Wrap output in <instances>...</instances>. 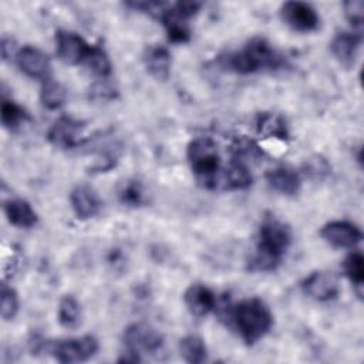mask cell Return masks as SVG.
<instances>
[{
  "instance_id": "6da1fadb",
  "label": "cell",
  "mask_w": 364,
  "mask_h": 364,
  "mask_svg": "<svg viewBox=\"0 0 364 364\" xmlns=\"http://www.w3.org/2000/svg\"><path fill=\"white\" fill-rule=\"evenodd\" d=\"M291 232L289 226L274 216L263 219L259 229V242L256 253L249 262V267L257 272H269L276 269L280 259L289 249Z\"/></svg>"
},
{
  "instance_id": "7a4b0ae2",
  "label": "cell",
  "mask_w": 364,
  "mask_h": 364,
  "mask_svg": "<svg viewBox=\"0 0 364 364\" xmlns=\"http://www.w3.org/2000/svg\"><path fill=\"white\" fill-rule=\"evenodd\" d=\"M235 327L246 344H255L264 337L272 324L273 316L269 307L260 299H246L229 310Z\"/></svg>"
},
{
  "instance_id": "3957f363",
  "label": "cell",
  "mask_w": 364,
  "mask_h": 364,
  "mask_svg": "<svg viewBox=\"0 0 364 364\" xmlns=\"http://www.w3.org/2000/svg\"><path fill=\"white\" fill-rule=\"evenodd\" d=\"M186 155L198 181L206 188H216L220 166L218 145L210 138H195L189 142Z\"/></svg>"
},
{
  "instance_id": "277c9868",
  "label": "cell",
  "mask_w": 364,
  "mask_h": 364,
  "mask_svg": "<svg viewBox=\"0 0 364 364\" xmlns=\"http://www.w3.org/2000/svg\"><path fill=\"white\" fill-rule=\"evenodd\" d=\"M98 340L92 336L67 338L51 346V353L60 363H82L98 351Z\"/></svg>"
},
{
  "instance_id": "5b68a950",
  "label": "cell",
  "mask_w": 364,
  "mask_h": 364,
  "mask_svg": "<svg viewBox=\"0 0 364 364\" xmlns=\"http://www.w3.org/2000/svg\"><path fill=\"white\" fill-rule=\"evenodd\" d=\"M280 16L290 28L300 33L314 31L320 24L316 9L304 1H286L280 9Z\"/></svg>"
},
{
  "instance_id": "8992f818",
  "label": "cell",
  "mask_w": 364,
  "mask_h": 364,
  "mask_svg": "<svg viewBox=\"0 0 364 364\" xmlns=\"http://www.w3.org/2000/svg\"><path fill=\"white\" fill-rule=\"evenodd\" d=\"M90 46L80 34L68 30H58L55 33V51L58 58L65 64H81L91 51Z\"/></svg>"
},
{
  "instance_id": "52a82bcc",
  "label": "cell",
  "mask_w": 364,
  "mask_h": 364,
  "mask_svg": "<svg viewBox=\"0 0 364 364\" xmlns=\"http://www.w3.org/2000/svg\"><path fill=\"white\" fill-rule=\"evenodd\" d=\"M124 343L127 350L136 354L156 353L162 347V336L148 324L134 323L124 330Z\"/></svg>"
},
{
  "instance_id": "ba28073f",
  "label": "cell",
  "mask_w": 364,
  "mask_h": 364,
  "mask_svg": "<svg viewBox=\"0 0 364 364\" xmlns=\"http://www.w3.org/2000/svg\"><path fill=\"white\" fill-rule=\"evenodd\" d=\"M303 293L317 301H330L338 294V282L328 272H313L301 282Z\"/></svg>"
},
{
  "instance_id": "9c48e42d",
  "label": "cell",
  "mask_w": 364,
  "mask_h": 364,
  "mask_svg": "<svg viewBox=\"0 0 364 364\" xmlns=\"http://www.w3.org/2000/svg\"><path fill=\"white\" fill-rule=\"evenodd\" d=\"M48 141L63 149L78 146L82 138V125L71 117H60L47 132Z\"/></svg>"
},
{
  "instance_id": "30bf717a",
  "label": "cell",
  "mask_w": 364,
  "mask_h": 364,
  "mask_svg": "<svg viewBox=\"0 0 364 364\" xmlns=\"http://www.w3.org/2000/svg\"><path fill=\"white\" fill-rule=\"evenodd\" d=\"M320 236L334 247H354L363 237L361 230L347 220H331L320 229Z\"/></svg>"
},
{
  "instance_id": "8fae6325",
  "label": "cell",
  "mask_w": 364,
  "mask_h": 364,
  "mask_svg": "<svg viewBox=\"0 0 364 364\" xmlns=\"http://www.w3.org/2000/svg\"><path fill=\"white\" fill-rule=\"evenodd\" d=\"M16 61L18 68L31 78H40L47 80L50 78L51 73V64L48 57L37 47L33 46H24L18 50L16 55Z\"/></svg>"
},
{
  "instance_id": "7c38bea8",
  "label": "cell",
  "mask_w": 364,
  "mask_h": 364,
  "mask_svg": "<svg viewBox=\"0 0 364 364\" xmlns=\"http://www.w3.org/2000/svg\"><path fill=\"white\" fill-rule=\"evenodd\" d=\"M73 210L78 219L94 218L102 206L97 191L88 185H77L70 195Z\"/></svg>"
},
{
  "instance_id": "4fadbf2b",
  "label": "cell",
  "mask_w": 364,
  "mask_h": 364,
  "mask_svg": "<svg viewBox=\"0 0 364 364\" xmlns=\"http://www.w3.org/2000/svg\"><path fill=\"white\" fill-rule=\"evenodd\" d=\"M183 303L189 313L195 317H205L216 307V297L213 291L205 284H191L183 293Z\"/></svg>"
},
{
  "instance_id": "5bb4252c",
  "label": "cell",
  "mask_w": 364,
  "mask_h": 364,
  "mask_svg": "<svg viewBox=\"0 0 364 364\" xmlns=\"http://www.w3.org/2000/svg\"><path fill=\"white\" fill-rule=\"evenodd\" d=\"M161 20L166 28V34L169 41L172 43H185L191 37V31L188 27L189 17L173 4L161 11Z\"/></svg>"
},
{
  "instance_id": "9a60e30c",
  "label": "cell",
  "mask_w": 364,
  "mask_h": 364,
  "mask_svg": "<svg viewBox=\"0 0 364 364\" xmlns=\"http://www.w3.org/2000/svg\"><path fill=\"white\" fill-rule=\"evenodd\" d=\"M144 64L146 71L156 80L165 81L171 73V54L164 46H148L144 51Z\"/></svg>"
},
{
  "instance_id": "2e32d148",
  "label": "cell",
  "mask_w": 364,
  "mask_h": 364,
  "mask_svg": "<svg viewBox=\"0 0 364 364\" xmlns=\"http://www.w3.org/2000/svg\"><path fill=\"white\" fill-rule=\"evenodd\" d=\"M360 43H361L360 34L338 33L331 40L330 50H331V54L336 57V60L340 64H343L346 67H351L355 61Z\"/></svg>"
},
{
  "instance_id": "e0dca14e",
  "label": "cell",
  "mask_w": 364,
  "mask_h": 364,
  "mask_svg": "<svg viewBox=\"0 0 364 364\" xmlns=\"http://www.w3.org/2000/svg\"><path fill=\"white\" fill-rule=\"evenodd\" d=\"M266 181L272 189L282 195H294L299 192L301 181L300 175L289 166H277L266 173Z\"/></svg>"
},
{
  "instance_id": "ac0fdd59",
  "label": "cell",
  "mask_w": 364,
  "mask_h": 364,
  "mask_svg": "<svg viewBox=\"0 0 364 364\" xmlns=\"http://www.w3.org/2000/svg\"><path fill=\"white\" fill-rule=\"evenodd\" d=\"M4 213L7 220L17 228H33L37 223V213L31 205L20 198L9 199L4 203Z\"/></svg>"
},
{
  "instance_id": "d6986e66",
  "label": "cell",
  "mask_w": 364,
  "mask_h": 364,
  "mask_svg": "<svg viewBox=\"0 0 364 364\" xmlns=\"http://www.w3.org/2000/svg\"><path fill=\"white\" fill-rule=\"evenodd\" d=\"M256 129L264 138H273L286 141L289 136V128L286 119L274 112H263L257 117Z\"/></svg>"
},
{
  "instance_id": "ffe728a7",
  "label": "cell",
  "mask_w": 364,
  "mask_h": 364,
  "mask_svg": "<svg viewBox=\"0 0 364 364\" xmlns=\"http://www.w3.org/2000/svg\"><path fill=\"white\" fill-rule=\"evenodd\" d=\"M222 186L229 191L246 189L252 185V173L242 161H235L222 175Z\"/></svg>"
},
{
  "instance_id": "44dd1931",
  "label": "cell",
  "mask_w": 364,
  "mask_h": 364,
  "mask_svg": "<svg viewBox=\"0 0 364 364\" xmlns=\"http://www.w3.org/2000/svg\"><path fill=\"white\" fill-rule=\"evenodd\" d=\"M179 353L186 363L200 364L208 357V348L205 341L195 334L185 336L179 340Z\"/></svg>"
},
{
  "instance_id": "7402d4cb",
  "label": "cell",
  "mask_w": 364,
  "mask_h": 364,
  "mask_svg": "<svg viewBox=\"0 0 364 364\" xmlns=\"http://www.w3.org/2000/svg\"><path fill=\"white\" fill-rule=\"evenodd\" d=\"M67 100V91L63 84L55 80L47 78L41 84L40 101L47 109H58Z\"/></svg>"
},
{
  "instance_id": "603a6c76",
  "label": "cell",
  "mask_w": 364,
  "mask_h": 364,
  "mask_svg": "<svg viewBox=\"0 0 364 364\" xmlns=\"http://www.w3.org/2000/svg\"><path fill=\"white\" fill-rule=\"evenodd\" d=\"M58 323L65 328H77L81 324V306L80 303L71 296H64L58 303Z\"/></svg>"
},
{
  "instance_id": "cb8c5ba5",
  "label": "cell",
  "mask_w": 364,
  "mask_h": 364,
  "mask_svg": "<svg viewBox=\"0 0 364 364\" xmlns=\"http://www.w3.org/2000/svg\"><path fill=\"white\" fill-rule=\"evenodd\" d=\"M84 64L91 70L94 75L98 78H108L111 74V61L107 53L97 46H92L88 57L85 58Z\"/></svg>"
},
{
  "instance_id": "d4e9b609",
  "label": "cell",
  "mask_w": 364,
  "mask_h": 364,
  "mask_svg": "<svg viewBox=\"0 0 364 364\" xmlns=\"http://www.w3.org/2000/svg\"><path fill=\"white\" fill-rule=\"evenodd\" d=\"M346 276L357 286H361L364 282V257L361 252H351L343 263Z\"/></svg>"
},
{
  "instance_id": "484cf974",
  "label": "cell",
  "mask_w": 364,
  "mask_h": 364,
  "mask_svg": "<svg viewBox=\"0 0 364 364\" xmlns=\"http://www.w3.org/2000/svg\"><path fill=\"white\" fill-rule=\"evenodd\" d=\"M18 311V297L13 287L1 284L0 291V314L4 320H11Z\"/></svg>"
},
{
  "instance_id": "4316f807",
  "label": "cell",
  "mask_w": 364,
  "mask_h": 364,
  "mask_svg": "<svg viewBox=\"0 0 364 364\" xmlns=\"http://www.w3.org/2000/svg\"><path fill=\"white\" fill-rule=\"evenodd\" d=\"M0 115H1V124L10 129L18 127L26 118V112L23 111V108L10 100H3Z\"/></svg>"
},
{
  "instance_id": "83f0119b",
  "label": "cell",
  "mask_w": 364,
  "mask_h": 364,
  "mask_svg": "<svg viewBox=\"0 0 364 364\" xmlns=\"http://www.w3.org/2000/svg\"><path fill=\"white\" fill-rule=\"evenodd\" d=\"M119 199L122 203H127L129 206H138L144 202V189L139 182L129 181L124 183V186L119 191Z\"/></svg>"
},
{
  "instance_id": "f1b7e54d",
  "label": "cell",
  "mask_w": 364,
  "mask_h": 364,
  "mask_svg": "<svg viewBox=\"0 0 364 364\" xmlns=\"http://www.w3.org/2000/svg\"><path fill=\"white\" fill-rule=\"evenodd\" d=\"M344 14L347 20L354 27H361L364 21V1L363 0H348L343 4Z\"/></svg>"
},
{
  "instance_id": "f546056e",
  "label": "cell",
  "mask_w": 364,
  "mask_h": 364,
  "mask_svg": "<svg viewBox=\"0 0 364 364\" xmlns=\"http://www.w3.org/2000/svg\"><path fill=\"white\" fill-rule=\"evenodd\" d=\"M91 92L94 97L102 98V100H108L115 95V90L109 82H107V78H100V81L94 84Z\"/></svg>"
},
{
  "instance_id": "4dcf8cb0",
  "label": "cell",
  "mask_w": 364,
  "mask_h": 364,
  "mask_svg": "<svg viewBox=\"0 0 364 364\" xmlns=\"http://www.w3.org/2000/svg\"><path fill=\"white\" fill-rule=\"evenodd\" d=\"M18 50H16L14 41L10 37H3L1 40V55L4 60L11 58V55H17Z\"/></svg>"
}]
</instances>
